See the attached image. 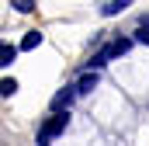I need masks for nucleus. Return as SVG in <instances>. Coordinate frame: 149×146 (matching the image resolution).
I'll return each mask as SVG.
<instances>
[{
    "label": "nucleus",
    "mask_w": 149,
    "mask_h": 146,
    "mask_svg": "<svg viewBox=\"0 0 149 146\" xmlns=\"http://www.w3.org/2000/svg\"><path fill=\"white\" fill-rule=\"evenodd\" d=\"M14 59H17V49H14V45H3V49H0V66H10Z\"/></svg>",
    "instance_id": "39448f33"
},
{
    "label": "nucleus",
    "mask_w": 149,
    "mask_h": 146,
    "mask_svg": "<svg viewBox=\"0 0 149 146\" xmlns=\"http://www.w3.org/2000/svg\"><path fill=\"white\" fill-rule=\"evenodd\" d=\"M94 87H97V70H87L80 80H76V91H80V94H90Z\"/></svg>",
    "instance_id": "20e7f679"
},
{
    "label": "nucleus",
    "mask_w": 149,
    "mask_h": 146,
    "mask_svg": "<svg viewBox=\"0 0 149 146\" xmlns=\"http://www.w3.org/2000/svg\"><path fill=\"white\" fill-rule=\"evenodd\" d=\"M70 125V108L66 111H56L42 129H38V143H49V139H56V136H63V129Z\"/></svg>",
    "instance_id": "f257e3e1"
},
{
    "label": "nucleus",
    "mask_w": 149,
    "mask_h": 146,
    "mask_svg": "<svg viewBox=\"0 0 149 146\" xmlns=\"http://www.w3.org/2000/svg\"><path fill=\"white\" fill-rule=\"evenodd\" d=\"M128 49H132V38H114L108 49H101V56H104V59L111 63V59H118V56H125Z\"/></svg>",
    "instance_id": "f03ea898"
},
{
    "label": "nucleus",
    "mask_w": 149,
    "mask_h": 146,
    "mask_svg": "<svg viewBox=\"0 0 149 146\" xmlns=\"http://www.w3.org/2000/svg\"><path fill=\"white\" fill-rule=\"evenodd\" d=\"M14 4V11H21V14H28L31 7H35V0H10Z\"/></svg>",
    "instance_id": "1a4fd4ad"
},
{
    "label": "nucleus",
    "mask_w": 149,
    "mask_h": 146,
    "mask_svg": "<svg viewBox=\"0 0 149 146\" xmlns=\"http://www.w3.org/2000/svg\"><path fill=\"white\" fill-rule=\"evenodd\" d=\"M14 91H17V80H10V77H3V80H0V94H3V98H10Z\"/></svg>",
    "instance_id": "6e6552de"
},
{
    "label": "nucleus",
    "mask_w": 149,
    "mask_h": 146,
    "mask_svg": "<svg viewBox=\"0 0 149 146\" xmlns=\"http://www.w3.org/2000/svg\"><path fill=\"white\" fill-rule=\"evenodd\" d=\"M80 94L76 87H63L56 98H52V111H66V108H73V98Z\"/></svg>",
    "instance_id": "7ed1b4c3"
},
{
    "label": "nucleus",
    "mask_w": 149,
    "mask_h": 146,
    "mask_svg": "<svg viewBox=\"0 0 149 146\" xmlns=\"http://www.w3.org/2000/svg\"><path fill=\"white\" fill-rule=\"evenodd\" d=\"M128 4H132V0H111V4L104 7V14H108V18H111V14H121V11H125Z\"/></svg>",
    "instance_id": "0eeeda50"
},
{
    "label": "nucleus",
    "mask_w": 149,
    "mask_h": 146,
    "mask_svg": "<svg viewBox=\"0 0 149 146\" xmlns=\"http://www.w3.org/2000/svg\"><path fill=\"white\" fill-rule=\"evenodd\" d=\"M38 42H42V32H28L21 38V49H38Z\"/></svg>",
    "instance_id": "423d86ee"
}]
</instances>
